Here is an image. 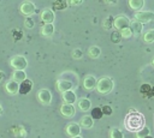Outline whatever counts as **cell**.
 <instances>
[{"label": "cell", "mask_w": 154, "mask_h": 138, "mask_svg": "<svg viewBox=\"0 0 154 138\" xmlns=\"http://www.w3.org/2000/svg\"><path fill=\"white\" fill-rule=\"evenodd\" d=\"M124 125H125V128L128 131L137 132L144 126V118L141 113H137L136 110L130 112L124 120Z\"/></svg>", "instance_id": "1"}, {"label": "cell", "mask_w": 154, "mask_h": 138, "mask_svg": "<svg viewBox=\"0 0 154 138\" xmlns=\"http://www.w3.org/2000/svg\"><path fill=\"white\" fill-rule=\"evenodd\" d=\"M114 88V82L112 78L109 77H102L97 80L96 83V91L99 94H102V95H106V94H109Z\"/></svg>", "instance_id": "2"}, {"label": "cell", "mask_w": 154, "mask_h": 138, "mask_svg": "<svg viewBox=\"0 0 154 138\" xmlns=\"http://www.w3.org/2000/svg\"><path fill=\"white\" fill-rule=\"evenodd\" d=\"M10 65L14 68V71H24L28 66V61L23 55H14L11 58Z\"/></svg>", "instance_id": "3"}, {"label": "cell", "mask_w": 154, "mask_h": 138, "mask_svg": "<svg viewBox=\"0 0 154 138\" xmlns=\"http://www.w3.org/2000/svg\"><path fill=\"white\" fill-rule=\"evenodd\" d=\"M153 19H154V12L152 11H137L135 13V20L140 22L141 24L149 23Z\"/></svg>", "instance_id": "4"}, {"label": "cell", "mask_w": 154, "mask_h": 138, "mask_svg": "<svg viewBox=\"0 0 154 138\" xmlns=\"http://www.w3.org/2000/svg\"><path fill=\"white\" fill-rule=\"evenodd\" d=\"M113 26L120 31V30H123V29L130 26V19H129L126 16H124V14H119V16H117V17L114 18V20H113Z\"/></svg>", "instance_id": "5"}, {"label": "cell", "mask_w": 154, "mask_h": 138, "mask_svg": "<svg viewBox=\"0 0 154 138\" xmlns=\"http://www.w3.org/2000/svg\"><path fill=\"white\" fill-rule=\"evenodd\" d=\"M37 96V100L43 106H48L51 102H52V92L48 90V89H41L37 91L36 94Z\"/></svg>", "instance_id": "6"}, {"label": "cell", "mask_w": 154, "mask_h": 138, "mask_svg": "<svg viewBox=\"0 0 154 138\" xmlns=\"http://www.w3.org/2000/svg\"><path fill=\"white\" fill-rule=\"evenodd\" d=\"M35 10H36V7H35L34 2H31V1H23L20 4V6H19L20 13L24 14V16H26V17H30L31 14H34L35 13Z\"/></svg>", "instance_id": "7"}, {"label": "cell", "mask_w": 154, "mask_h": 138, "mask_svg": "<svg viewBox=\"0 0 154 138\" xmlns=\"http://www.w3.org/2000/svg\"><path fill=\"white\" fill-rule=\"evenodd\" d=\"M41 19L45 24H53L54 19H55V14L53 12V10L51 8H45L42 12H41Z\"/></svg>", "instance_id": "8"}, {"label": "cell", "mask_w": 154, "mask_h": 138, "mask_svg": "<svg viewBox=\"0 0 154 138\" xmlns=\"http://www.w3.org/2000/svg\"><path fill=\"white\" fill-rule=\"evenodd\" d=\"M5 90L10 95H17L19 92V83H17L13 79H10L5 83Z\"/></svg>", "instance_id": "9"}, {"label": "cell", "mask_w": 154, "mask_h": 138, "mask_svg": "<svg viewBox=\"0 0 154 138\" xmlns=\"http://www.w3.org/2000/svg\"><path fill=\"white\" fill-rule=\"evenodd\" d=\"M76 113L75 106L73 104H67V103H63L60 107V114L64 118H72Z\"/></svg>", "instance_id": "10"}, {"label": "cell", "mask_w": 154, "mask_h": 138, "mask_svg": "<svg viewBox=\"0 0 154 138\" xmlns=\"http://www.w3.org/2000/svg\"><path fill=\"white\" fill-rule=\"evenodd\" d=\"M79 133H81V126H79V124H77V122H70V124H67V126H66V134L67 136H70L71 138H73V137L79 136Z\"/></svg>", "instance_id": "11"}, {"label": "cell", "mask_w": 154, "mask_h": 138, "mask_svg": "<svg viewBox=\"0 0 154 138\" xmlns=\"http://www.w3.org/2000/svg\"><path fill=\"white\" fill-rule=\"evenodd\" d=\"M55 85H57V86H55L57 90L60 91L61 94H63V92H66V91H69V90H72V88H73V84H72L70 80H66V79H59Z\"/></svg>", "instance_id": "12"}, {"label": "cell", "mask_w": 154, "mask_h": 138, "mask_svg": "<svg viewBox=\"0 0 154 138\" xmlns=\"http://www.w3.org/2000/svg\"><path fill=\"white\" fill-rule=\"evenodd\" d=\"M96 83H97V80H96V78H95L93 74H88V76H85L84 79H83V86H84V89L88 90V91L95 89V88H96Z\"/></svg>", "instance_id": "13"}, {"label": "cell", "mask_w": 154, "mask_h": 138, "mask_svg": "<svg viewBox=\"0 0 154 138\" xmlns=\"http://www.w3.org/2000/svg\"><path fill=\"white\" fill-rule=\"evenodd\" d=\"M63 100H64V103L73 104V103L77 101L76 92H75L73 90H69V91H66V92H63Z\"/></svg>", "instance_id": "14"}, {"label": "cell", "mask_w": 154, "mask_h": 138, "mask_svg": "<svg viewBox=\"0 0 154 138\" xmlns=\"http://www.w3.org/2000/svg\"><path fill=\"white\" fill-rule=\"evenodd\" d=\"M77 107H78V109L82 110V112H88V110L91 108V102H90L89 98L82 97V98H79V100L77 101Z\"/></svg>", "instance_id": "15"}, {"label": "cell", "mask_w": 154, "mask_h": 138, "mask_svg": "<svg viewBox=\"0 0 154 138\" xmlns=\"http://www.w3.org/2000/svg\"><path fill=\"white\" fill-rule=\"evenodd\" d=\"M78 124H79L81 128L83 127V128H85V130H89V128H91L93 125H94V119H93L90 115H84V116L81 119V121H79Z\"/></svg>", "instance_id": "16"}, {"label": "cell", "mask_w": 154, "mask_h": 138, "mask_svg": "<svg viewBox=\"0 0 154 138\" xmlns=\"http://www.w3.org/2000/svg\"><path fill=\"white\" fill-rule=\"evenodd\" d=\"M54 34V25L53 24H43L41 28V35L43 37H52Z\"/></svg>", "instance_id": "17"}, {"label": "cell", "mask_w": 154, "mask_h": 138, "mask_svg": "<svg viewBox=\"0 0 154 138\" xmlns=\"http://www.w3.org/2000/svg\"><path fill=\"white\" fill-rule=\"evenodd\" d=\"M130 29L132 30V34L135 36H140V34L142 32V29H143V24H141L140 22L134 19L130 22Z\"/></svg>", "instance_id": "18"}, {"label": "cell", "mask_w": 154, "mask_h": 138, "mask_svg": "<svg viewBox=\"0 0 154 138\" xmlns=\"http://www.w3.org/2000/svg\"><path fill=\"white\" fill-rule=\"evenodd\" d=\"M12 79L16 80L17 83H23L26 79V73L25 71H14L12 73Z\"/></svg>", "instance_id": "19"}, {"label": "cell", "mask_w": 154, "mask_h": 138, "mask_svg": "<svg viewBox=\"0 0 154 138\" xmlns=\"http://www.w3.org/2000/svg\"><path fill=\"white\" fill-rule=\"evenodd\" d=\"M100 54H101V48H100V47H97V46H91V47H89V49H88V56H89V58L96 59V58L100 56Z\"/></svg>", "instance_id": "20"}, {"label": "cell", "mask_w": 154, "mask_h": 138, "mask_svg": "<svg viewBox=\"0 0 154 138\" xmlns=\"http://www.w3.org/2000/svg\"><path fill=\"white\" fill-rule=\"evenodd\" d=\"M140 92L144 96V97H150L152 96V85L150 84H147V83H144V84H142L141 85V88H140Z\"/></svg>", "instance_id": "21"}, {"label": "cell", "mask_w": 154, "mask_h": 138, "mask_svg": "<svg viewBox=\"0 0 154 138\" xmlns=\"http://www.w3.org/2000/svg\"><path fill=\"white\" fill-rule=\"evenodd\" d=\"M129 6L132 10H142V7L144 6V1L143 0H129Z\"/></svg>", "instance_id": "22"}, {"label": "cell", "mask_w": 154, "mask_h": 138, "mask_svg": "<svg viewBox=\"0 0 154 138\" xmlns=\"http://www.w3.org/2000/svg\"><path fill=\"white\" fill-rule=\"evenodd\" d=\"M149 134H150V130H149L147 126H143L140 131L136 132V137H137V138H146V137H148Z\"/></svg>", "instance_id": "23"}, {"label": "cell", "mask_w": 154, "mask_h": 138, "mask_svg": "<svg viewBox=\"0 0 154 138\" xmlns=\"http://www.w3.org/2000/svg\"><path fill=\"white\" fill-rule=\"evenodd\" d=\"M143 40L146 43H153L154 42V29L148 30L144 35H143Z\"/></svg>", "instance_id": "24"}, {"label": "cell", "mask_w": 154, "mask_h": 138, "mask_svg": "<svg viewBox=\"0 0 154 138\" xmlns=\"http://www.w3.org/2000/svg\"><path fill=\"white\" fill-rule=\"evenodd\" d=\"M109 138H124V134L119 128L113 127L109 131Z\"/></svg>", "instance_id": "25"}, {"label": "cell", "mask_w": 154, "mask_h": 138, "mask_svg": "<svg viewBox=\"0 0 154 138\" xmlns=\"http://www.w3.org/2000/svg\"><path fill=\"white\" fill-rule=\"evenodd\" d=\"M119 32H120L122 38H130V37L134 35V34H132V30L130 29V26H129V28H125V29H123V30H120Z\"/></svg>", "instance_id": "26"}, {"label": "cell", "mask_w": 154, "mask_h": 138, "mask_svg": "<svg viewBox=\"0 0 154 138\" xmlns=\"http://www.w3.org/2000/svg\"><path fill=\"white\" fill-rule=\"evenodd\" d=\"M102 115H103V114H102L101 108L97 107V108H94V109L91 110V115H90V116H91L93 119H101Z\"/></svg>", "instance_id": "27"}, {"label": "cell", "mask_w": 154, "mask_h": 138, "mask_svg": "<svg viewBox=\"0 0 154 138\" xmlns=\"http://www.w3.org/2000/svg\"><path fill=\"white\" fill-rule=\"evenodd\" d=\"M113 20H114V18H113L112 16H109V17L105 20V23H103L105 28H106V29H111V28L113 26Z\"/></svg>", "instance_id": "28"}, {"label": "cell", "mask_w": 154, "mask_h": 138, "mask_svg": "<svg viewBox=\"0 0 154 138\" xmlns=\"http://www.w3.org/2000/svg\"><path fill=\"white\" fill-rule=\"evenodd\" d=\"M24 25H25V28L26 29H32L34 28V25H35V23H34V20L31 19V18H26L25 19V22H24Z\"/></svg>", "instance_id": "29"}, {"label": "cell", "mask_w": 154, "mask_h": 138, "mask_svg": "<svg viewBox=\"0 0 154 138\" xmlns=\"http://www.w3.org/2000/svg\"><path fill=\"white\" fill-rule=\"evenodd\" d=\"M120 38H122V36H120V32H119V31H116V32L112 34V41H113V42L118 43V42L120 41Z\"/></svg>", "instance_id": "30"}, {"label": "cell", "mask_w": 154, "mask_h": 138, "mask_svg": "<svg viewBox=\"0 0 154 138\" xmlns=\"http://www.w3.org/2000/svg\"><path fill=\"white\" fill-rule=\"evenodd\" d=\"M72 58H73V59H81V58H82V50H81L79 48L75 49V50L72 52Z\"/></svg>", "instance_id": "31"}, {"label": "cell", "mask_w": 154, "mask_h": 138, "mask_svg": "<svg viewBox=\"0 0 154 138\" xmlns=\"http://www.w3.org/2000/svg\"><path fill=\"white\" fill-rule=\"evenodd\" d=\"M101 110H102V114L103 115H111L112 114V108L109 106H103L101 108Z\"/></svg>", "instance_id": "32"}, {"label": "cell", "mask_w": 154, "mask_h": 138, "mask_svg": "<svg viewBox=\"0 0 154 138\" xmlns=\"http://www.w3.org/2000/svg\"><path fill=\"white\" fill-rule=\"evenodd\" d=\"M69 4H70V5H81L82 1H70Z\"/></svg>", "instance_id": "33"}, {"label": "cell", "mask_w": 154, "mask_h": 138, "mask_svg": "<svg viewBox=\"0 0 154 138\" xmlns=\"http://www.w3.org/2000/svg\"><path fill=\"white\" fill-rule=\"evenodd\" d=\"M152 96H154V86H152Z\"/></svg>", "instance_id": "34"}, {"label": "cell", "mask_w": 154, "mask_h": 138, "mask_svg": "<svg viewBox=\"0 0 154 138\" xmlns=\"http://www.w3.org/2000/svg\"><path fill=\"white\" fill-rule=\"evenodd\" d=\"M1 113H2V107H1V104H0V115H1Z\"/></svg>", "instance_id": "35"}, {"label": "cell", "mask_w": 154, "mask_h": 138, "mask_svg": "<svg viewBox=\"0 0 154 138\" xmlns=\"http://www.w3.org/2000/svg\"><path fill=\"white\" fill-rule=\"evenodd\" d=\"M152 65L154 66V56H153V60H152Z\"/></svg>", "instance_id": "36"}, {"label": "cell", "mask_w": 154, "mask_h": 138, "mask_svg": "<svg viewBox=\"0 0 154 138\" xmlns=\"http://www.w3.org/2000/svg\"><path fill=\"white\" fill-rule=\"evenodd\" d=\"M73 138H82L81 136H77V137H73Z\"/></svg>", "instance_id": "37"}, {"label": "cell", "mask_w": 154, "mask_h": 138, "mask_svg": "<svg viewBox=\"0 0 154 138\" xmlns=\"http://www.w3.org/2000/svg\"><path fill=\"white\" fill-rule=\"evenodd\" d=\"M146 138H153V137H152V136H148V137H146Z\"/></svg>", "instance_id": "38"}]
</instances>
